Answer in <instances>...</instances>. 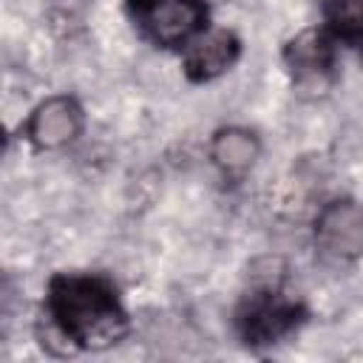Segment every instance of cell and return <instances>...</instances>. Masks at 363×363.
Returning <instances> with one entry per match:
<instances>
[{
    "mask_svg": "<svg viewBox=\"0 0 363 363\" xmlns=\"http://www.w3.org/2000/svg\"><path fill=\"white\" fill-rule=\"evenodd\" d=\"M337 40L318 23L309 28H301L295 37L284 45V68L292 79V88L298 94H323L335 82V65H337Z\"/></svg>",
    "mask_w": 363,
    "mask_h": 363,
    "instance_id": "277c9868",
    "label": "cell"
},
{
    "mask_svg": "<svg viewBox=\"0 0 363 363\" xmlns=\"http://www.w3.org/2000/svg\"><path fill=\"white\" fill-rule=\"evenodd\" d=\"M352 48H354V51H357V57H360V62H363V40H360V43H354V45H352Z\"/></svg>",
    "mask_w": 363,
    "mask_h": 363,
    "instance_id": "30bf717a",
    "label": "cell"
},
{
    "mask_svg": "<svg viewBox=\"0 0 363 363\" xmlns=\"http://www.w3.org/2000/svg\"><path fill=\"white\" fill-rule=\"evenodd\" d=\"M85 130V108L74 94H51L40 99L20 122V136L34 153H54L74 145Z\"/></svg>",
    "mask_w": 363,
    "mask_h": 363,
    "instance_id": "5b68a950",
    "label": "cell"
},
{
    "mask_svg": "<svg viewBox=\"0 0 363 363\" xmlns=\"http://www.w3.org/2000/svg\"><path fill=\"white\" fill-rule=\"evenodd\" d=\"M125 9L142 40L176 54L213 26L207 0H125Z\"/></svg>",
    "mask_w": 363,
    "mask_h": 363,
    "instance_id": "3957f363",
    "label": "cell"
},
{
    "mask_svg": "<svg viewBox=\"0 0 363 363\" xmlns=\"http://www.w3.org/2000/svg\"><path fill=\"white\" fill-rule=\"evenodd\" d=\"M309 312L298 295H292L281 281H264L250 286L233 309L235 337L247 349H269L292 337Z\"/></svg>",
    "mask_w": 363,
    "mask_h": 363,
    "instance_id": "7a4b0ae2",
    "label": "cell"
},
{
    "mask_svg": "<svg viewBox=\"0 0 363 363\" xmlns=\"http://www.w3.org/2000/svg\"><path fill=\"white\" fill-rule=\"evenodd\" d=\"M207 156L224 179H244L261 156V136L247 125H221L210 133Z\"/></svg>",
    "mask_w": 363,
    "mask_h": 363,
    "instance_id": "ba28073f",
    "label": "cell"
},
{
    "mask_svg": "<svg viewBox=\"0 0 363 363\" xmlns=\"http://www.w3.org/2000/svg\"><path fill=\"white\" fill-rule=\"evenodd\" d=\"M318 252L335 264H354L363 258V201L340 196L320 204L312 221Z\"/></svg>",
    "mask_w": 363,
    "mask_h": 363,
    "instance_id": "8992f818",
    "label": "cell"
},
{
    "mask_svg": "<svg viewBox=\"0 0 363 363\" xmlns=\"http://www.w3.org/2000/svg\"><path fill=\"white\" fill-rule=\"evenodd\" d=\"M320 26L340 45L360 43L363 40V0H323Z\"/></svg>",
    "mask_w": 363,
    "mask_h": 363,
    "instance_id": "9c48e42d",
    "label": "cell"
},
{
    "mask_svg": "<svg viewBox=\"0 0 363 363\" xmlns=\"http://www.w3.org/2000/svg\"><path fill=\"white\" fill-rule=\"evenodd\" d=\"M40 346L54 357L108 352L130 335L119 286L105 272H54L45 281Z\"/></svg>",
    "mask_w": 363,
    "mask_h": 363,
    "instance_id": "6da1fadb",
    "label": "cell"
},
{
    "mask_svg": "<svg viewBox=\"0 0 363 363\" xmlns=\"http://www.w3.org/2000/svg\"><path fill=\"white\" fill-rule=\"evenodd\" d=\"M244 43L241 37L227 28V26H210L207 31H201L182 54V74L190 85H207L216 82L218 77H224L227 71L235 68V62L241 60Z\"/></svg>",
    "mask_w": 363,
    "mask_h": 363,
    "instance_id": "52a82bcc",
    "label": "cell"
}]
</instances>
